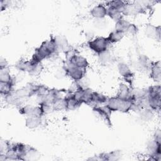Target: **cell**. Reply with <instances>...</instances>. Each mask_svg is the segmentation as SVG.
I'll return each mask as SVG.
<instances>
[{"label":"cell","instance_id":"cell-26","mask_svg":"<svg viewBox=\"0 0 161 161\" xmlns=\"http://www.w3.org/2000/svg\"><path fill=\"white\" fill-rule=\"evenodd\" d=\"M137 31H138L137 26L133 23H130L125 31V35L127 34L130 35H135V34H136Z\"/></svg>","mask_w":161,"mask_h":161},{"label":"cell","instance_id":"cell-9","mask_svg":"<svg viewBox=\"0 0 161 161\" xmlns=\"http://www.w3.org/2000/svg\"><path fill=\"white\" fill-rule=\"evenodd\" d=\"M67 61L68 64L84 69H86L89 65V62L87 58L76 53L67 60Z\"/></svg>","mask_w":161,"mask_h":161},{"label":"cell","instance_id":"cell-25","mask_svg":"<svg viewBox=\"0 0 161 161\" xmlns=\"http://www.w3.org/2000/svg\"><path fill=\"white\" fill-rule=\"evenodd\" d=\"M139 116L143 121H149L153 116V111L148 108H143L139 111Z\"/></svg>","mask_w":161,"mask_h":161},{"label":"cell","instance_id":"cell-17","mask_svg":"<svg viewBox=\"0 0 161 161\" xmlns=\"http://www.w3.org/2000/svg\"><path fill=\"white\" fill-rule=\"evenodd\" d=\"M125 33L123 31L114 30L107 36L109 42L111 43H115L121 41L125 36Z\"/></svg>","mask_w":161,"mask_h":161},{"label":"cell","instance_id":"cell-6","mask_svg":"<svg viewBox=\"0 0 161 161\" xmlns=\"http://www.w3.org/2000/svg\"><path fill=\"white\" fill-rule=\"evenodd\" d=\"M19 113L25 115L26 117L28 116H37L42 117L44 114L40 105L37 106H33L32 105H26L22 106L19 109Z\"/></svg>","mask_w":161,"mask_h":161},{"label":"cell","instance_id":"cell-16","mask_svg":"<svg viewBox=\"0 0 161 161\" xmlns=\"http://www.w3.org/2000/svg\"><path fill=\"white\" fill-rule=\"evenodd\" d=\"M121 152L119 150H114L108 153H103L99 155V160H118L121 157Z\"/></svg>","mask_w":161,"mask_h":161},{"label":"cell","instance_id":"cell-1","mask_svg":"<svg viewBox=\"0 0 161 161\" xmlns=\"http://www.w3.org/2000/svg\"><path fill=\"white\" fill-rule=\"evenodd\" d=\"M58 52L54 37H51L42 42V43L36 48L31 60L34 63H42L47 58Z\"/></svg>","mask_w":161,"mask_h":161},{"label":"cell","instance_id":"cell-12","mask_svg":"<svg viewBox=\"0 0 161 161\" xmlns=\"http://www.w3.org/2000/svg\"><path fill=\"white\" fill-rule=\"evenodd\" d=\"M90 14L94 19H104L107 16V6L103 4H97L91 9Z\"/></svg>","mask_w":161,"mask_h":161},{"label":"cell","instance_id":"cell-22","mask_svg":"<svg viewBox=\"0 0 161 161\" xmlns=\"http://www.w3.org/2000/svg\"><path fill=\"white\" fill-rule=\"evenodd\" d=\"M130 24V23L128 21H127L126 19H125L124 17H123L122 18H121L120 19H119L116 22L114 30L123 31L125 33V31Z\"/></svg>","mask_w":161,"mask_h":161},{"label":"cell","instance_id":"cell-20","mask_svg":"<svg viewBox=\"0 0 161 161\" xmlns=\"http://www.w3.org/2000/svg\"><path fill=\"white\" fill-rule=\"evenodd\" d=\"M14 85V80L9 82H0V92L3 96H7L11 94L13 91Z\"/></svg>","mask_w":161,"mask_h":161},{"label":"cell","instance_id":"cell-18","mask_svg":"<svg viewBox=\"0 0 161 161\" xmlns=\"http://www.w3.org/2000/svg\"><path fill=\"white\" fill-rule=\"evenodd\" d=\"M42 124V117L37 116H28L26 117L25 125L26 126L30 128H36L40 126Z\"/></svg>","mask_w":161,"mask_h":161},{"label":"cell","instance_id":"cell-4","mask_svg":"<svg viewBox=\"0 0 161 161\" xmlns=\"http://www.w3.org/2000/svg\"><path fill=\"white\" fill-rule=\"evenodd\" d=\"M110 43L107 37L98 36L91 39L87 42V46L94 53L99 55L109 48Z\"/></svg>","mask_w":161,"mask_h":161},{"label":"cell","instance_id":"cell-19","mask_svg":"<svg viewBox=\"0 0 161 161\" xmlns=\"http://www.w3.org/2000/svg\"><path fill=\"white\" fill-rule=\"evenodd\" d=\"M98 55L99 57V61L100 62L101 64L103 65H107L109 64H111V62L113 60V57L111 55V53H110V52L109 51V50L104 52L103 53H101Z\"/></svg>","mask_w":161,"mask_h":161},{"label":"cell","instance_id":"cell-21","mask_svg":"<svg viewBox=\"0 0 161 161\" xmlns=\"http://www.w3.org/2000/svg\"><path fill=\"white\" fill-rule=\"evenodd\" d=\"M107 16H108L112 20L116 22L121 18L123 17V15L121 11L119 10L107 6Z\"/></svg>","mask_w":161,"mask_h":161},{"label":"cell","instance_id":"cell-23","mask_svg":"<svg viewBox=\"0 0 161 161\" xmlns=\"http://www.w3.org/2000/svg\"><path fill=\"white\" fill-rule=\"evenodd\" d=\"M126 2L122 1H109L106 3V6L108 7H111L113 8H115L119 11H121L123 14V11L125 8V6L126 4Z\"/></svg>","mask_w":161,"mask_h":161},{"label":"cell","instance_id":"cell-15","mask_svg":"<svg viewBox=\"0 0 161 161\" xmlns=\"http://www.w3.org/2000/svg\"><path fill=\"white\" fill-rule=\"evenodd\" d=\"M108 99V97H107L105 95L101 93L93 91L92 97V100L90 105L92 106V107L104 105L106 104Z\"/></svg>","mask_w":161,"mask_h":161},{"label":"cell","instance_id":"cell-11","mask_svg":"<svg viewBox=\"0 0 161 161\" xmlns=\"http://www.w3.org/2000/svg\"><path fill=\"white\" fill-rule=\"evenodd\" d=\"M64 101L65 109L67 110H75L82 104V103L76 99L73 94L70 92L64 98Z\"/></svg>","mask_w":161,"mask_h":161},{"label":"cell","instance_id":"cell-28","mask_svg":"<svg viewBox=\"0 0 161 161\" xmlns=\"http://www.w3.org/2000/svg\"><path fill=\"white\" fill-rule=\"evenodd\" d=\"M153 140H156L158 142L161 143V133L159 129L155 131V133L153 135Z\"/></svg>","mask_w":161,"mask_h":161},{"label":"cell","instance_id":"cell-24","mask_svg":"<svg viewBox=\"0 0 161 161\" xmlns=\"http://www.w3.org/2000/svg\"><path fill=\"white\" fill-rule=\"evenodd\" d=\"M0 82H9L13 80L8 67L0 69Z\"/></svg>","mask_w":161,"mask_h":161},{"label":"cell","instance_id":"cell-5","mask_svg":"<svg viewBox=\"0 0 161 161\" xmlns=\"http://www.w3.org/2000/svg\"><path fill=\"white\" fill-rule=\"evenodd\" d=\"M65 74L75 82L82 80L86 74V69L75 67L68 63L65 68Z\"/></svg>","mask_w":161,"mask_h":161},{"label":"cell","instance_id":"cell-8","mask_svg":"<svg viewBox=\"0 0 161 161\" xmlns=\"http://www.w3.org/2000/svg\"><path fill=\"white\" fill-rule=\"evenodd\" d=\"M118 70L124 80L128 84L131 85L133 80V74L128 65L124 62H120L118 64Z\"/></svg>","mask_w":161,"mask_h":161},{"label":"cell","instance_id":"cell-2","mask_svg":"<svg viewBox=\"0 0 161 161\" xmlns=\"http://www.w3.org/2000/svg\"><path fill=\"white\" fill-rule=\"evenodd\" d=\"M133 101L128 99H123L116 96L108 99L106 106L111 111H119L121 113H128L132 109Z\"/></svg>","mask_w":161,"mask_h":161},{"label":"cell","instance_id":"cell-3","mask_svg":"<svg viewBox=\"0 0 161 161\" xmlns=\"http://www.w3.org/2000/svg\"><path fill=\"white\" fill-rule=\"evenodd\" d=\"M148 107L152 111H159L160 108V86H150L147 89Z\"/></svg>","mask_w":161,"mask_h":161},{"label":"cell","instance_id":"cell-10","mask_svg":"<svg viewBox=\"0 0 161 161\" xmlns=\"http://www.w3.org/2000/svg\"><path fill=\"white\" fill-rule=\"evenodd\" d=\"M116 96L123 99H128L133 101V90L125 83H121Z\"/></svg>","mask_w":161,"mask_h":161},{"label":"cell","instance_id":"cell-14","mask_svg":"<svg viewBox=\"0 0 161 161\" xmlns=\"http://www.w3.org/2000/svg\"><path fill=\"white\" fill-rule=\"evenodd\" d=\"M150 77L155 82H159L161 79V67L160 62H153L151 64L150 67Z\"/></svg>","mask_w":161,"mask_h":161},{"label":"cell","instance_id":"cell-27","mask_svg":"<svg viewBox=\"0 0 161 161\" xmlns=\"http://www.w3.org/2000/svg\"><path fill=\"white\" fill-rule=\"evenodd\" d=\"M94 23H95V25H96V27L99 28H102V27H103L106 25V23H105V21H104V19H95Z\"/></svg>","mask_w":161,"mask_h":161},{"label":"cell","instance_id":"cell-7","mask_svg":"<svg viewBox=\"0 0 161 161\" xmlns=\"http://www.w3.org/2000/svg\"><path fill=\"white\" fill-rule=\"evenodd\" d=\"M92 110L97 115L108 125H110L111 114L112 112L108 109L106 104L92 107Z\"/></svg>","mask_w":161,"mask_h":161},{"label":"cell","instance_id":"cell-13","mask_svg":"<svg viewBox=\"0 0 161 161\" xmlns=\"http://www.w3.org/2000/svg\"><path fill=\"white\" fill-rule=\"evenodd\" d=\"M145 35L152 39L160 40V26H155L152 25H148L145 28Z\"/></svg>","mask_w":161,"mask_h":161}]
</instances>
